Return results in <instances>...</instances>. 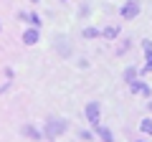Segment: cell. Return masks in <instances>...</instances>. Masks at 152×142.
I'll list each match as a JSON object with an SVG mask.
<instances>
[{"instance_id": "obj_1", "label": "cell", "mask_w": 152, "mask_h": 142, "mask_svg": "<svg viewBox=\"0 0 152 142\" xmlns=\"http://www.w3.org/2000/svg\"><path fill=\"white\" fill-rule=\"evenodd\" d=\"M99 109H102V107H99V102H89L86 104V119H89V124L91 127H99L102 124V119H99Z\"/></svg>"}, {"instance_id": "obj_2", "label": "cell", "mask_w": 152, "mask_h": 142, "mask_svg": "<svg viewBox=\"0 0 152 142\" xmlns=\"http://www.w3.org/2000/svg\"><path fill=\"white\" fill-rule=\"evenodd\" d=\"M61 132H66V122H61V119L46 122V137H48V140H53V137L61 135Z\"/></svg>"}, {"instance_id": "obj_3", "label": "cell", "mask_w": 152, "mask_h": 142, "mask_svg": "<svg viewBox=\"0 0 152 142\" xmlns=\"http://www.w3.org/2000/svg\"><path fill=\"white\" fill-rule=\"evenodd\" d=\"M122 18H124V20H132V18H137L140 15V3H137V0H129V3H124V5H122Z\"/></svg>"}, {"instance_id": "obj_4", "label": "cell", "mask_w": 152, "mask_h": 142, "mask_svg": "<svg viewBox=\"0 0 152 142\" xmlns=\"http://www.w3.org/2000/svg\"><path fill=\"white\" fill-rule=\"evenodd\" d=\"M129 89H132V91H134V94H140V97H150V94H152V89H150V84H145V81H137V79H134V81H129Z\"/></svg>"}, {"instance_id": "obj_5", "label": "cell", "mask_w": 152, "mask_h": 142, "mask_svg": "<svg viewBox=\"0 0 152 142\" xmlns=\"http://www.w3.org/2000/svg\"><path fill=\"white\" fill-rule=\"evenodd\" d=\"M23 41H26L28 46H33V43H38V28H28V31L23 33Z\"/></svg>"}, {"instance_id": "obj_6", "label": "cell", "mask_w": 152, "mask_h": 142, "mask_svg": "<svg viewBox=\"0 0 152 142\" xmlns=\"http://www.w3.org/2000/svg\"><path fill=\"white\" fill-rule=\"evenodd\" d=\"M102 36L107 41H114L117 36H119V28H117V26H109V28H104V31H102Z\"/></svg>"}, {"instance_id": "obj_7", "label": "cell", "mask_w": 152, "mask_h": 142, "mask_svg": "<svg viewBox=\"0 0 152 142\" xmlns=\"http://www.w3.org/2000/svg\"><path fill=\"white\" fill-rule=\"evenodd\" d=\"M94 130H96V135L102 137L104 142H114V137H112V132H109L107 127H102V124H99V127H94Z\"/></svg>"}, {"instance_id": "obj_8", "label": "cell", "mask_w": 152, "mask_h": 142, "mask_svg": "<svg viewBox=\"0 0 152 142\" xmlns=\"http://www.w3.org/2000/svg\"><path fill=\"white\" fill-rule=\"evenodd\" d=\"M26 20H28V23H31V26H33V28H38V26H41V18H38V15H36V13H28V15H26Z\"/></svg>"}, {"instance_id": "obj_9", "label": "cell", "mask_w": 152, "mask_h": 142, "mask_svg": "<svg viewBox=\"0 0 152 142\" xmlns=\"http://www.w3.org/2000/svg\"><path fill=\"white\" fill-rule=\"evenodd\" d=\"M142 74H152V51H147V64L142 66Z\"/></svg>"}, {"instance_id": "obj_10", "label": "cell", "mask_w": 152, "mask_h": 142, "mask_svg": "<svg viewBox=\"0 0 152 142\" xmlns=\"http://www.w3.org/2000/svg\"><path fill=\"white\" fill-rule=\"evenodd\" d=\"M140 130L147 132V135H152V119H142L140 122Z\"/></svg>"}, {"instance_id": "obj_11", "label": "cell", "mask_w": 152, "mask_h": 142, "mask_svg": "<svg viewBox=\"0 0 152 142\" xmlns=\"http://www.w3.org/2000/svg\"><path fill=\"white\" fill-rule=\"evenodd\" d=\"M96 36H99L96 28H84V38H96Z\"/></svg>"}, {"instance_id": "obj_12", "label": "cell", "mask_w": 152, "mask_h": 142, "mask_svg": "<svg viewBox=\"0 0 152 142\" xmlns=\"http://www.w3.org/2000/svg\"><path fill=\"white\" fill-rule=\"evenodd\" d=\"M134 76H137L134 69H127V71H124V79H127V81H134Z\"/></svg>"}, {"instance_id": "obj_13", "label": "cell", "mask_w": 152, "mask_h": 142, "mask_svg": "<svg viewBox=\"0 0 152 142\" xmlns=\"http://www.w3.org/2000/svg\"><path fill=\"white\" fill-rule=\"evenodd\" d=\"M142 48H145V53H147V51H152V41H142Z\"/></svg>"}, {"instance_id": "obj_14", "label": "cell", "mask_w": 152, "mask_h": 142, "mask_svg": "<svg viewBox=\"0 0 152 142\" xmlns=\"http://www.w3.org/2000/svg\"><path fill=\"white\" fill-rule=\"evenodd\" d=\"M28 3H33V5H36V3H41V0H28Z\"/></svg>"}, {"instance_id": "obj_15", "label": "cell", "mask_w": 152, "mask_h": 142, "mask_svg": "<svg viewBox=\"0 0 152 142\" xmlns=\"http://www.w3.org/2000/svg\"><path fill=\"white\" fill-rule=\"evenodd\" d=\"M150 107H152V102H150Z\"/></svg>"}]
</instances>
